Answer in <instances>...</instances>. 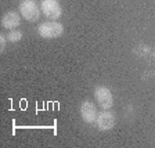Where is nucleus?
Returning a JSON list of instances; mask_svg holds the SVG:
<instances>
[{"label":"nucleus","instance_id":"6","mask_svg":"<svg viewBox=\"0 0 155 148\" xmlns=\"http://www.w3.org/2000/svg\"><path fill=\"white\" fill-rule=\"evenodd\" d=\"M97 115H98L97 108L91 101L86 100L81 104V116L86 123H89V125H94L96 120H97Z\"/></svg>","mask_w":155,"mask_h":148},{"label":"nucleus","instance_id":"4","mask_svg":"<svg viewBox=\"0 0 155 148\" xmlns=\"http://www.w3.org/2000/svg\"><path fill=\"white\" fill-rule=\"evenodd\" d=\"M40 10L45 17L50 19H58L62 14V7L57 0H42Z\"/></svg>","mask_w":155,"mask_h":148},{"label":"nucleus","instance_id":"2","mask_svg":"<svg viewBox=\"0 0 155 148\" xmlns=\"http://www.w3.org/2000/svg\"><path fill=\"white\" fill-rule=\"evenodd\" d=\"M38 33L43 39H57L62 36L64 26L60 22H42L38 26Z\"/></svg>","mask_w":155,"mask_h":148},{"label":"nucleus","instance_id":"9","mask_svg":"<svg viewBox=\"0 0 155 148\" xmlns=\"http://www.w3.org/2000/svg\"><path fill=\"white\" fill-rule=\"evenodd\" d=\"M6 40H7V36L0 35V51L2 53H3L4 48H6Z\"/></svg>","mask_w":155,"mask_h":148},{"label":"nucleus","instance_id":"3","mask_svg":"<svg viewBox=\"0 0 155 148\" xmlns=\"http://www.w3.org/2000/svg\"><path fill=\"white\" fill-rule=\"evenodd\" d=\"M94 98L97 100L98 105L103 110H110L114 105V96L111 89H108L107 86H96L94 89Z\"/></svg>","mask_w":155,"mask_h":148},{"label":"nucleus","instance_id":"7","mask_svg":"<svg viewBox=\"0 0 155 148\" xmlns=\"http://www.w3.org/2000/svg\"><path fill=\"white\" fill-rule=\"evenodd\" d=\"M19 24H21V17L15 11H8L2 17V26L8 31L15 29L17 26H19Z\"/></svg>","mask_w":155,"mask_h":148},{"label":"nucleus","instance_id":"8","mask_svg":"<svg viewBox=\"0 0 155 148\" xmlns=\"http://www.w3.org/2000/svg\"><path fill=\"white\" fill-rule=\"evenodd\" d=\"M22 39V32L21 31H17V29H13L7 33V40L10 43H18L19 40Z\"/></svg>","mask_w":155,"mask_h":148},{"label":"nucleus","instance_id":"5","mask_svg":"<svg viewBox=\"0 0 155 148\" xmlns=\"http://www.w3.org/2000/svg\"><path fill=\"white\" fill-rule=\"evenodd\" d=\"M116 123V118L111 111H107L104 110L101 113L97 115V120H96V125L97 127L101 130V132H107V130H111L115 126Z\"/></svg>","mask_w":155,"mask_h":148},{"label":"nucleus","instance_id":"1","mask_svg":"<svg viewBox=\"0 0 155 148\" xmlns=\"http://www.w3.org/2000/svg\"><path fill=\"white\" fill-rule=\"evenodd\" d=\"M18 10L21 15L24 17V19H26L29 22L38 21L39 17H40V11H42L33 0H22L18 6Z\"/></svg>","mask_w":155,"mask_h":148}]
</instances>
